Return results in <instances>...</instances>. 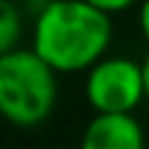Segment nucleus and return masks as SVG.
<instances>
[{"mask_svg":"<svg viewBox=\"0 0 149 149\" xmlns=\"http://www.w3.org/2000/svg\"><path fill=\"white\" fill-rule=\"evenodd\" d=\"M113 39L110 16L86 0H50L34 21L31 50L58 73H79L97 65Z\"/></svg>","mask_w":149,"mask_h":149,"instance_id":"obj_1","label":"nucleus"},{"mask_svg":"<svg viewBox=\"0 0 149 149\" xmlns=\"http://www.w3.org/2000/svg\"><path fill=\"white\" fill-rule=\"evenodd\" d=\"M58 105V71L31 47H16L0 58V115L18 126L45 123Z\"/></svg>","mask_w":149,"mask_h":149,"instance_id":"obj_2","label":"nucleus"},{"mask_svg":"<svg viewBox=\"0 0 149 149\" xmlns=\"http://www.w3.org/2000/svg\"><path fill=\"white\" fill-rule=\"evenodd\" d=\"M84 94L94 113H134L147 100L144 68L131 58H102L86 71Z\"/></svg>","mask_w":149,"mask_h":149,"instance_id":"obj_3","label":"nucleus"},{"mask_svg":"<svg viewBox=\"0 0 149 149\" xmlns=\"http://www.w3.org/2000/svg\"><path fill=\"white\" fill-rule=\"evenodd\" d=\"M144 128L134 113H94L81 136V149H144Z\"/></svg>","mask_w":149,"mask_h":149,"instance_id":"obj_4","label":"nucleus"},{"mask_svg":"<svg viewBox=\"0 0 149 149\" xmlns=\"http://www.w3.org/2000/svg\"><path fill=\"white\" fill-rule=\"evenodd\" d=\"M21 29L24 26H21V13H18L16 3L0 0V58L18 47Z\"/></svg>","mask_w":149,"mask_h":149,"instance_id":"obj_5","label":"nucleus"},{"mask_svg":"<svg viewBox=\"0 0 149 149\" xmlns=\"http://www.w3.org/2000/svg\"><path fill=\"white\" fill-rule=\"evenodd\" d=\"M86 3H89V5H94L97 10H102V13L113 16V13H120V10L134 8L139 0H86Z\"/></svg>","mask_w":149,"mask_h":149,"instance_id":"obj_6","label":"nucleus"},{"mask_svg":"<svg viewBox=\"0 0 149 149\" xmlns=\"http://www.w3.org/2000/svg\"><path fill=\"white\" fill-rule=\"evenodd\" d=\"M139 26H141L144 39L149 42V0H144V3H141V8H139Z\"/></svg>","mask_w":149,"mask_h":149,"instance_id":"obj_7","label":"nucleus"},{"mask_svg":"<svg viewBox=\"0 0 149 149\" xmlns=\"http://www.w3.org/2000/svg\"><path fill=\"white\" fill-rule=\"evenodd\" d=\"M141 68H144V89H147V100H149V52L141 60Z\"/></svg>","mask_w":149,"mask_h":149,"instance_id":"obj_8","label":"nucleus"}]
</instances>
